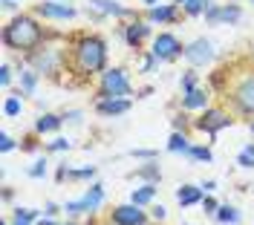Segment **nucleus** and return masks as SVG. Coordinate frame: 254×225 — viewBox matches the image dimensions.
<instances>
[{
  "instance_id": "f257e3e1",
  "label": "nucleus",
  "mask_w": 254,
  "mask_h": 225,
  "mask_svg": "<svg viewBox=\"0 0 254 225\" xmlns=\"http://www.w3.org/2000/svg\"><path fill=\"white\" fill-rule=\"evenodd\" d=\"M211 93L222 98V104L237 118H254V58H234L211 72Z\"/></svg>"
},
{
  "instance_id": "f03ea898",
  "label": "nucleus",
  "mask_w": 254,
  "mask_h": 225,
  "mask_svg": "<svg viewBox=\"0 0 254 225\" xmlns=\"http://www.w3.org/2000/svg\"><path fill=\"white\" fill-rule=\"evenodd\" d=\"M110 64V47L107 38L98 32H78L66 41V64L64 72L78 84L98 78Z\"/></svg>"
},
{
  "instance_id": "7ed1b4c3",
  "label": "nucleus",
  "mask_w": 254,
  "mask_h": 225,
  "mask_svg": "<svg viewBox=\"0 0 254 225\" xmlns=\"http://www.w3.org/2000/svg\"><path fill=\"white\" fill-rule=\"evenodd\" d=\"M49 38H52V32L41 23V17L35 12H17V15H12L6 20L3 32H0L3 47L9 52H15V55H23V58L32 55L41 44H47Z\"/></svg>"
},
{
  "instance_id": "20e7f679",
  "label": "nucleus",
  "mask_w": 254,
  "mask_h": 225,
  "mask_svg": "<svg viewBox=\"0 0 254 225\" xmlns=\"http://www.w3.org/2000/svg\"><path fill=\"white\" fill-rule=\"evenodd\" d=\"M55 38V32H52ZM26 64L35 66L41 75H49L55 78V72H64V64H66V47H55V44H41L32 55H26Z\"/></svg>"
},
{
  "instance_id": "39448f33",
  "label": "nucleus",
  "mask_w": 254,
  "mask_h": 225,
  "mask_svg": "<svg viewBox=\"0 0 254 225\" xmlns=\"http://www.w3.org/2000/svg\"><path fill=\"white\" fill-rule=\"evenodd\" d=\"M130 96H133V84H130V75H127L125 66H107L98 75L95 98H130Z\"/></svg>"
},
{
  "instance_id": "423d86ee",
  "label": "nucleus",
  "mask_w": 254,
  "mask_h": 225,
  "mask_svg": "<svg viewBox=\"0 0 254 225\" xmlns=\"http://www.w3.org/2000/svg\"><path fill=\"white\" fill-rule=\"evenodd\" d=\"M234 121H237V115L228 110L225 104H211V107H205V110L193 118V130L214 139L217 133H222L225 127H231Z\"/></svg>"
},
{
  "instance_id": "0eeeda50",
  "label": "nucleus",
  "mask_w": 254,
  "mask_h": 225,
  "mask_svg": "<svg viewBox=\"0 0 254 225\" xmlns=\"http://www.w3.org/2000/svg\"><path fill=\"white\" fill-rule=\"evenodd\" d=\"M119 35H122V41H125L127 49H133V52H144V44L153 41V23H150L147 17L133 15L125 26H119Z\"/></svg>"
},
{
  "instance_id": "6e6552de",
  "label": "nucleus",
  "mask_w": 254,
  "mask_h": 225,
  "mask_svg": "<svg viewBox=\"0 0 254 225\" xmlns=\"http://www.w3.org/2000/svg\"><path fill=\"white\" fill-rule=\"evenodd\" d=\"M150 52L156 55L162 64H174L185 55V44L176 38L174 32H156L150 41Z\"/></svg>"
},
{
  "instance_id": "1a4fd4ad",
  "label": "nucleus",
  "mask_w": 254,
  "mask_h": 225,
  "mask_svg": "<svg viewBox=\"0 0 254 225\" xmlns=\"http://www.w3.org/2000/svg\"><path fill=\"white\" fill-rule=\"evenodd\" d=\"M202 17L208 26H237L243 20V6L240 3H211Z\"/></svg>"
},
{
  "instance_id": "9d476101",
  "label": "nucleus",
  "mask_w": 254,
  "mask_h": 225,
  "mask_svg": "<svg viewBox=\"0 0 254 225\" xmlns=\"http://www.w3.org/2000/svg\"><path fill=\"white\" fill-rule=\"evenodd\" d=\"M107 223L110 225H150V211H144L136 202H125V205H116L107 214Z\"/></svg>"
},
{
  "instance_id": "9b49d317",
  "label": "nucleus",
  "mask_w": 254,
  "mask_h": 225,
  "mask_svg": "<svg viewBox=\"0 0 254 225\" xmlns=\"http://www.w3.org/2000/svg\"><path fill=\"white\" fill-rule=\"evenodd\" d=\"M32 12L38 17H44V20H75L78 15V9L75 6H69V3H55V0H41V3H35L32 6Z\"/></svg>"
},
{
  "instance_id": "f8f14e48",
  "label": "nucleus",
  "mask_w": 254,
  "mask_h": 225,
  "mask_svg": "<svg viewBox=\"0 0 254 225\" xmlns=\"http://www.w3.org/2000/svg\"><path fill=\"white\" fill-rule=\"evenodd\" d=\"M190 66H205L214 61V44L208 41V38H193L190 44H185V55H182Z\"/></svg>"
},
{
  "instance_id": "ddd939ff",
  "label": "nucleus",
  "mask_w": 254,
  "mask_h": 225,
  "mask_svg": "<svg viewBox=\"0 0 254 225\" xmlns=\"http://www.w3.org/2000/svg\"><path fill=\"white\" fill-rule=\"evenodd\" d=\"M182 15H185V12H182L179 3H159V6H150V9L144 12V17H147L150 23H159V26H174Z\"/></svg>"
},
{
  "instance_id": "4468645a",
  "label": "nucleus",
  "mask_w": 254,
  "mask_h": 225,
  "mask_svg": "<svg viewBox=\"0 0 254 225\" xmlns=\"http://www.w3.org/2000/svg\"><path fill=\"white\" fill-rule=\"evenodd\" d=\"M133 107L130 98H95V112L101 118H119V115H127Z\"/></svg>"
},
{
  "instance_id": "2eb2a0df",
  "label": "nucleus",
  "mask_w": 254,
  "mask_h": 225,
  "mask_svg": "<svg viewBox=\"0 0 254 225\" xmlns=\"http://www.w3.org/2000/svg\"><path fill=\"white\" fill-rule=\"evenodd\" d=\"M179 107L188 110V112H202L205 107H211V90H205V87H193V90H188V93H182Z\"/></svg>"
},
{
  "instance_id": "dca6fc26",
  "label": "nucleus",
  "mask_w": 254,
  "mask_h": 225,
  "mask_svg": "<svg viewBox=\"0 0 254 225\" xmlns=\"http://www.w3.org/2000/svg\"><path fill=\"white\" fill-rule=\"evenodd\" d=\"M98 168L95 165H84V168H69V165H58V182H95Z\"/></svg>"
},
{
  "instance_id": "f3484780",
  "label": "nucleus",
  "mask_w": 254,
  "mask_h": 225,
  "mask_svg": "<svg viewBox=\"0 0 254 225\" xmlns=\"http://www.w3.org/2000/svg\"><path fill=\"white\" fill-rule=\"evenodd\" d=\"M127 179L133 182H147V185H159L162 182V168H159V159H150V162H142L136 170H130Z\"/></svg>"
},
{
  "instance_id": "a211bd4d",
  "label": "nucleus",
  "mask_w": 254,
  "mask_h": 225,
  "mask_svg": "<svg viewBox=\"0 0 254 225\" xmlns=\"http://www.w3.org/2000/svg\"><path fill=\"white\" fill-rule=\"evenodd\" d=\"M202 196H205L202 185H179L176 188V205L179 208H193V205L202 202Z\"/></svg>"
},
{
  "instance_id": "6ab92c4d",
  "label": "nucleus",
  "mask_w": 254,
  "mask_h": 225,
  "mask_svg": "<svg viewBox=\"0 0 254 225\" xmlns=\"http://www.w3.org/2000/svg\"><path fill=\"white\" fill-rule=\"evenodd\" d=\"M38 84H41V72L35 69V66H20V87L17 90H12V93H17V96H35V90H38Z\"/></svg>"
},
{
  "instance_id": "aec40b11",
  "label": "nucleus",
  "mask_w": 254,
  "mask_h": 225,
  "mask_svg": "<svg viewBox=\"0 0 254 225\" xmlns=\"http://www.w3.org/2000/svg\"><path fill=\"white\" fill-rule=\"evenodd\" d=\"M90 9L101 12L104 17H133V15H136V12L125 9L119 0H90Z\"/></svg>"
},
{
  "instance_id": "412c9836",
  "label": "nucleus",
  "mask_w": 254,
  "mask_h": 225,
  "mask_svg": "<svg viewBox=\"0 0 254 225\" xmlns=\"http://www.w3.org/2000/svg\"><path fill=\"white\" fill-rule=\"evenodd\" d=\"M61 127H64V115H58V112H41L38 121H35V133H41V136L58 133Z\"/></svg>"
},
{
  "instance_id": "4be33fe9",
  "label": "nucleus",
  "mask_w": 254,
  "mask_h": 225,
  "mask_svg": "<svg viewBox=\"0 0 254 225\" xmlns=\"http://www.w3.org/2000/svg\"><path fill=\"white\" fill-rule=\"evenodd\" d=\"M84 202H87V208H90V214H98V208L104 205V199H107V193H104V185L101 182H90V188L84 191V196H81Z\"/></svg>"
},
{
  "instance_id": "5701e85b",
  "label": "nucleus",
  "mask_w": 254,
  "mask_h": 225,
  "mask_svg": "<svg viewBox=\"0 0 254 225\" xmlns=\"http://www.w3.org/2000/svg\"><path fill=\"white\" fill-rule=\"evenodd\" d=\"M156 185H147L142 182V188H133L130 191V202H136V205H142V208H150L153 202H156Z\"/></svg>"
},
{
  "instance_id": "b1692460",
  "label": "nucleus",
  "mask_w": 254,
  "mask_h": 225,
  "mask_svg": "<svg viewBox=\"0 0 254 225\" xmlns=\"http://www.w3.org/2000/svg\"><path fill=\"white\" fill-rule=\"evenodd\" d=\"M214 220H217V225H240L243 223V214H240L234 205L220 202V208H217V214H214Z\"/></svg>"
},
{
  "instance_id": "393cba45",
  "label": "nucleus",
  "mask_w": 254,
  "mask_h": 225,
  "mask_svg": "<svg viewBox=\"0 0 254 225\" xmlns=\"http://www.w3.org/2000/svg\"><path fill=\"white\" fill-rule=\"evenodd\" d=\"M190 145H193V142L188 139V133H185V130H174V133H171V139H168V153H182V156H185Z\"/></svg>"
},
{
  "instance_id": "a878e982",
  "label": "nucleus",
  "mask_w": 254,
  "mask_h": 225,
  "mask_svg": "<svg viewBox=\"0 0 254 225\" xmlns=\"http://www.w3.org/2000/svg\"><path fill=\"white\" fill-rule=\"evenodd\" d=\"M185 159L196 162V165H211V162H214V153H211L208 145H190L188 153H185Z\"/></svg>"
},
{
  "instance_id": "bb28decb",
  "label": "nucleus",
  "mask_w": 254,
  "mask_h": 225,
  "mask_svg": "<svg viewBox=\"0 0 254 225\" xmlns=\"http://www.w3.org/2000/svg\"><path fill=\"white\" fill-rule=\"evenodd\" d=\"M20 112H23V101H20V96H17V93L6 96V101H3V115H6V118H17Z\"/></svg>"
},
{
  "instance_id": "cd10ccee",
  "label": "nucleus",
  "mask_w": 254,
  "mask_h": 225,
  "mask_svg": "<svg viewBox=\"0 0 254 225\" xmlns=\"http://www.w3.org/2000/svg\"><path fill=\"white\" fill-rule=\"evenodd\" d=\"M64 214L69 217V220H78V217H90V208H87V202L84 199H69V202H64Z\"/></svg>"
},
{
  "instance_id": "c85d7f7f",
  "label": "nucleus",
  "mask_w": 254,
  "mask_h": 225,
  "mask_svg": "<svg viewBox=\"0 0 254 225\" xmlns=\"http://www.w3.org/2000/svg\"><path fill=\"white\" fill-rule=\"evenodd\" d=\"M208 6H211V0H185L182 12H185V17H202Z\"/></svg>"
},
{
  "instance_id": "c756f323",
  "label": "nucleus",
  "mask_w": 254,
  "mask_h": 225,
  "mask_svg": "<svg viewBox=\"0 0 254 225\" xmlns=\"http://www.w3.org/2000/svg\"><path fill=\"white\" fill-rule=\"evenodd\" d=\"M179 87H182V93H188V90H193V87H199V72H196V66H190V69L182 72Z\"/></svg>"
},
{
  "instance_id": "7c9ffc66",
  "label": "nucleus",
  "mask_w": 254,
  "mask_h": 225,
  "mask_svg": "<svg viewBox=\"0 0 254 225\" xmlns=\"http://www.w3.org/2000/svg\"><path fill=\"white\" fill-rule=\"evenodd\" d=\"M139 58H142V64H139V72H153V69H159V61L156 55L150 52V49H144V52H139Z\"/></svg>"
},
{
  "instance_id": "2f4dec72",
  "label": "nucleus",
  "mask_w": 254,
  "mask_h": 225,
  "mask_svg": "<svg viewBox=\"0 0 254 225\" xmlns=\"http://www.w3.org/2000/svg\"><path fill=\"white\" fill-rule=\"evenodd\" d=\"M47 173H49L47 159H38V162H32L29 168H26V176L29 179H47Z\"/></svg>"
},
{
  "instance_id": "473e14b6",
  "label": "nucleus",
  "mask_w": 254,
  "mask_h": 225,
  "mask_svg": "<svg viewBox=\"0 0 254 225\" xmlns=\"http://www.w3.org/2000/svg\"><path fill=\"white\" fill-rule=\"evenodd\" d=\"M20 150H23V153H35V150H41V133H35V130H32L29 136L23 139Z\"/></svg>"
},
{
  "instance_id": "72a5a7b5",
  "label": "nucleus",
  "mask_w": 254,
  "mask_h": 225,
  "mask_svg": "<svg viewBox=\"0 0 254 225\" xmlns=\"http://www.w3.org/2000/svg\"><path fill=\"white\" fill-rule=\"evenodd\" d=\"M69 147H72V142L64 139V136H58V139H52V142L47 145V153H66Z\"/></svg>"
},
{
  "instance_id": "f704fd0d",
  "label": "nucleus",
  "mask_w": 254,
  "mask_h": 225,
  "mask_svg": "<svg viewBox=\"0 0 254 225\" xmlns=\"http://www.w3.org/2000/svg\"><path fill=\"white\" fill-rule=\"evenodd\" d=\"M199 208H202V214L214 217V214H217V208H220V202L214 199V193H205V196H202V202H199Z\"/></svg>"
},
{
  "instance_id": "c9c22d12",
  "label": "nucleus",
  "mask_w": 254,
  "mask_h": 225,
  "mask_svg": "<svg viewBox=\"0 0 254 225\" xmlns=\"http://www.w3.org/2000/svg\"><path fill=\"white\" fill-rule=\"evenodd\" d=\"M130 156H133V159H142V162L159 159V153H156V150H150V147H133V150H130Z\"/></svg>"
},
{
  "instance_id": "e433bc0d",
  "label": "nucleus",
  "mask_w": 254,
  "mask_h": 225,
  "mask_svg": "<svg viewBox=\"0 0 254 225\" xmlns=\"http://www.w3.org/2000/svg\"><path fill=\"white\" fill-rule=\"evenodd\" d=\"M0 87H3V90L12 87V66L9 64H0Z\"/></svg>"
},
{
  "instance_id": "4c0bfd02",
  "label": "nucleus",
  "mask_w": 254,
  "mask_h": 225,
  "mask_svg": "<svg viewBox=\"0 0 254 225\" xmlns=\"http://www.w3.org/2000/svg\"><path fill=\"white\" fill-rule=\"evenodd\" d=\"M237 165L243 168V170H254V156L252 153H246V150H240L237 153Z\"/></svg>"
},
{
  "instance_id": "58836bf2",
  "label": "nucleus",
  "mask_w": 254,
  "mask_h": 225,
  "mask_svg": "<svg viewBox=\"0 0 254 225\" xmlns=\"http://www.w3.org/2000/svg\"><path fill=\"white\" fill-rule=\"evenodd\" d=\"M150 220H153V223H165V220H168L165 205H156V202H153V205H150Z\"/></svg>"
},
{
  "instance_id": "ea45409f",
  "label": "nucleus",
  "mask_w": 254,
  "mask_h": 225,
  "mask_svg": "<svg viewBox=\"0 0 254 225\" xmlns=\"http://www.w3.org/2000/svg\"><path fill=\"white\" fill-rule=\"evenodd\" d=\"M15 147H17V142L9 136V133H0V150H3V153H12Z\"/></svg>"
},
{
  "instance_id": "a19ab883",
  "label": "nucleus",
  "mask_w": 254,
  "mask_h": 225,
  "mask_svg": "<svg viewBox=\"0 0 254 225\" xmlns=\"http://www.w3.org/2000/svg\"><path fill=\"white\" fill-rule=\"evenodd\" d=\"M44 217H58V214H61L64 211V205H55V202H47V205H44Z\"/></svg>"
},
{
  "instance_id": "79ce46f5",
  "label": "nucleus",
  "mask_w": 254,
  "mask_h": 225,
  "mask_svg": "<svg viewBox=\"0 0 254 225\" xmlns=\"http://www.w3.org/2000/svg\"><path fill=\"white\" fill-rule=\"evenodd\" d=\"M81 118H84V112H81V110L64 112V121H69V124H81Z\"/></svg>"
},
{
  "instance_id": "37998d69",
  "label": "nucleus",
  "mask_w": 254,
  "mask_h": 225,
  "mask_svg": "<svg viewBox=\"0 0 254 225\" xmlns=\"http://www.w3.org/2000/svg\"><path fill=\"white\" fill-rule=\"evenodd\" d=\"M35 225H61V223H58L55 217H44V214H41V220H38Z\"/></svg>"
},
{
  "instance_id": "c03bdc74",
  "label": "nucleus",
  "mask_w": 254,
  "mask_h": 225,
  "mask_svg": "<svg viewBox=\"0 0 254 225\" xmlns=\"http://www.w3.org/2000/svg\"><path fill=\"white\" fill-rule=\"evenodd\" d=\"M202 191L214 193V191H217V182H214V179H205V182H202Z\"/></svg>"
},
{
  "instance_id": "a18cd8bd",
  "label": "nucleus",
  "mask_w": 254,
  "mask_h": 225,
  "mask_svg": "<svg viewBox=\"0 0 254 225\" xmlns=\"http://www.w3.org/2000/svg\"><path fill=\"white\" fill-rule=\"evenodd\" d=\"M3 9H6V12H15V15H17V0H3Z\"/></svg>"
},
{
  "instance_id": "49530a36",
  "label": "nucleus",
  "mask_w": 254,
  "mask_h": 225,
  "mask_svg": "<svg viewBox=\"0 0 254 225\" xmlns=\"http://www.w3.org/2000/svg\"><path fill=\"white\" fill-rule=\"evenodd\" d=\"M153 93V87H142V90H136V98H147Z\"/></svg>"
},
{
  "instance_id": "de8ad7c7",
  "label": "nucleus",
  "mask_w": 254,
  "mask_h": 225,
  "mask_svg": "<svg viewBox=\"0 0 254 225\" xmlns=\"http://www.w3.org/2000/svg\"><path fill=\"white\" fill-rule=\"evenodd\" d=\"M12 196H15L12 188H3V202H12Z\"/></svg>"
},
{
  "instance_id": "09e8293b",
  "label": "nucleus",
  "mask_w": 254,
  "mask_h": 225,
  "mask_svg": "<svg viewBox=\"0 0 254 225\" xmlns=\"http://www.w3.org/2000/svg\"><path fill=\"white\" fill-rule=\"evenodd\" d=\"M142 6L144 9H150V6H159V0H142Z\"/></svg>"
},
{
  "instance_id": "8fccbe9b",
  "label": "nucleus",
  "mask_w": 254,
  "mask_h": 225,
  "mask_svg": "<svg viewBox=\"0 0 254 225\" xmlns=\"http://www.w3.org/2000/svg\"><path fill=\"white\" fill-rule=\"evenodd\" d=\"M243 150H246V153H252V156H254V142H246V147H243Z\"/></svg>"
},
{
  "instance_id": "3c124183",
  "label": "nucleus",
  "mask_w": 254,
  "mask_h": 225,
  "mask_svg": "<svg viewBox=\"0 0 254 225\" xmlns=\"http://www.w3.org/2000/svg\"><path fill=\"white\" fill-rule=\"evenodd\" d=\"M61 225H78V223H75V220H66V223H61Z\"/></svg>"
},
{
  "instance_id": "603ef678",
  "label": "nucleus",
  "mask_w": 254,
  "mask_h": 225,
  "mask_svg": "<svg viewBox=\"0 0 254 225\" xmlns=\"http://www.w3.org/2000/svg\"><path fill=\"white\" fill-rule=\"evenodd\" d=\"M249 127H252V133H254V118H252V121H249Z\"/></svg>"
},
{
  "instance_id": "864d4df0",
  "label": "nucleus",
  "mask_w": 254,
  "mask_h": 225,
  "mask_svg": "<svg viewBox=\"0 0 254 225\" xmlns=\"http://www.w3.org/2000/svg\"><path fill=\"white\" fill-rule=\"evenodd\" d=\"M174 3H179V6H182V3H185V0H174Z\"/></svg>"
},
{
  "instance_id": "5fc2aeb1",
  "label": "nucleus",
  "mask_w": 254,
  "mask_h": 225,
  "mask_svg": "<svg viewBox=\"0 0 254 225\" xmlns=\"http://www.w3.org/2000/svg\"><path fill=\"white\" fill-rule=\"evenodd\" d=\"M3 225H12V223H3Z\"/></svg>"
},
{
  "instance_id": "6e6d98bb",
  "label": "nucleus",
  "mask_w": 254,
  "mask_h": 225,
  "mask_svg": "<svg viewBox=\"0 0 254 225\" xmlns=\"http://www.w3.org/2000/svg\"><path fill=\"white\" fill-rule=\"evenodd\" d=\"M252 58H254V52H252Z\"/></svg>"
},
{
  "instance_id": "4d7b16f0",
  "label": "nucleus",
  "mask_w": 254,
  "mask_h": 225,
  "mask_svg": "<svg viewBox=\"0 0 254 225\" xmlns=\"http://www.w3.org/2000/svg\"><path fill=\"white\" fill-rule=\"evenodd\" d=\"M252 3H254V0H252Z\"/></svg>"
},
{
  "instance_id": "13d9d810",
  "label": "nucleus",
  "mask_w": 254,
  "mask_h": 225,
  "mask_svg": "<svg viewBox=\"0 0 254 225\" xmlns=\"http://www.w3.org/2000/svg\"><path fill=\"white\" fill-rule=\"evenodd\" d=\"M185 225H188V223H185Z\"/></svg>"
}]
</instances>
